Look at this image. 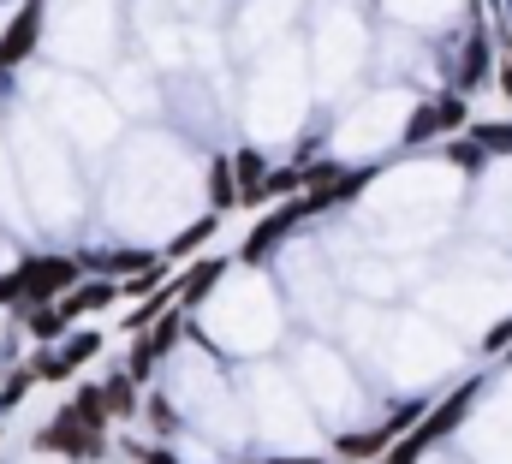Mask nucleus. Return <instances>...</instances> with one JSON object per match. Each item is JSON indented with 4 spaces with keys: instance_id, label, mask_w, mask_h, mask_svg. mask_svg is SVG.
<instances>
[{
    "instance_id": "3",
    "label": "nucleus",
    "mask_w": 512,
    "mask_h": 464,
    "mask_svg": "<svg viewBox=\"0 0 512 464\" xmlns=\"http://www.w3.org/2000/svg\"><path fill=\"white\" fill-rule=\"evenodd\" d=\"M453 125H465V96H447V102L423 108V114L405 125V143H423V137H435V131H453Z\"/></svg>"
},
{
    "instance_id": "15",
    "label": "nucleus",
    "mask_w": 512,
    "mask_h": 464,
    "mask_svg": "<svg viewBox=\"0 0 512 464\" xmlns=\"http://www.w3.org/2000/svg\"><path fill=\"white\" fill-rule=\"evenodd\" d=\"M483 149H512V125H477Z\"/></svg>"
},
{
    "instance_id": "13",
    "label": "nucleus",
    "mask_w": 512,
    "mask_h": 464,
    "mask_svg": "<svg viewBox=\"0 0 512 464\" xmlns=\"http://www.w3.org/2000/svg\"><path fill=\"white\" fill-rule=\"evenodd\" d=\"M143 411H149V423H155L161 435H167V429H179V417H173V405H167V399H149Z\"/></svg>"
},
{
    "instance_id": "8",
    "label": "nucleus",
    "mask_w": 512,
    "mask_h": 464,
    "mask_svg": "<svg viewBox=\"0 0 512 464\" xmlns=\"http://www.w3.org/2000/svg\"><path fill=\"white\" fill-rule=\"evenodd\" d=\"M221 268H227V262H197V268L185 274V286H179V298H185V304H197V298H203V292H209V286L221 280Z\"/></svg>"
},
{
    "instance_id": "16",
    "label": "nucleus",
    "mask_w": 512,
    "mask_h": 464,
    "mask_svg": "<svg viewBox=\"0 0 512 464\" xmlns=\"http://www.w3.org/2000/svg\"><path fill=\"white\" fill-rule=\"evenodd\" d=\"M411 423H417V405H399V411L387 417L382 429H387V435H399V429H411Z\"/></svg>"
},
{
    "instance_id": "6",
    "label": "nucleus",
    "mask_w": 512,
    "mask_h": 464,
    "mask_svg": "<svg viewBox=\"0 0 512 464\" xmlns=\"http://www.w3.org/2000/svg\"><path fill=\"white\" fill-rule=\"evenodd\" d=\"M24 328H30L36 340H60V334L72 328V316H66V310H54V304H42L36 316H24Z\"/></svg>"
},
{
    "instance_id": "1",
    "label": "nucleus",
    "mask_w": 512,
    "mask_h": 464,
    "mask_svg": "<svg viewBox=\"0 0 512 464\" xmlns=\"http://www.w3.org/2000/svg\"><path fill=\"white\" fill-rule=\"evenodd\" d=\"M78 280V268L66 262V256H36V262H24L18 268V286H24V298H48V292H66Z\"/></svg>"
},
{
    "instance_id": "12",
    "label": "nucleus",
    "mask_w": 512,
    "mask_h": 464,
    "mask_svg": "<svg viewBox=\"0 0 512 464\" xmlns=\"http://www.w3.org/2000/svg\"><path fill=\"white\" fill-rule=\"evenodd\" d=\"M108 405L114 417H131V375H108Z\"/></svg>"
},
{
    "instance_id": "17",
    "label": "nucleus",
    "mask_w": 512,
    "mask_h": 464,
    "mask_svg": "<svg viewBox=\"0 0 512 464\" xmlns=\"http://www.w3.org/2000/svg\"><path fill=\"white\" fill-rule=\"evenodd\" d=\"M507 340H512V322H501V328L489 334V351H495V346H507Z\"/></svg>"
},
{
    "instance_id": "10",
    "label": "nucleus",
    "mask_w": 512,
    "mask_h": 464,
    "mask_svg": "<svg viewBox=\"0 0 512 464\" xmlns=\"http://www.w3.org/2000/svg\"><path fill=\"white\" fill-rule=\"evenodd\" d=\"M108 298H114V292H108V286H84V292H78V298H66V304H60V310H66V316H84V310H102V304H108Z\"/></svg>"
},
{
    "instance_id": "9",
    "label": "nucleus",
    "mask_w": 512,
    "mask_h": 464,
    "mask_svg": "<svg viewBox=\"0 0 512 464\" xmlns=\"http://www.w3.org/2000/svg\"><path fill=\"white\" fill-rule=\"evenodd\" d=\"M233 173H239V167H227V161H221V167H209V179H215V203H221V209H227V203H239V197H245V191H239V185H233Z\"/></svg>"
},
{
    "instance_id": "11",
    "label": "nucleus",
    "mask_w": 512,
    "mask_h": 464,
    "mask_svg": "<svg viewBox=\"0 0 512 464\" xmlns=\"http://www.w3.org/2000/svg\"><path fill=\"white\" fill-rule=\"evenodd\" d=\"M376 447H387V429H376V435H346V441H340L346 459H364V453H376Z\"/></svg>"
},
{
    "instance_id": "5",
    "label": "nucleus",
    "mask_w": 512,
    "mask_h": 464,
    "mask_svg": "<svg viewBox=\"0 0 512 464\" xmlns=\"http://www.w3.org/2000/svg\"><path fill=\"white\" fill-rule=\"evenodd\" d=\"M483 78H489V36L477 30L471 48H465V66H459V90H477Z\"/></svg>"
},
{
    "instance_id": "7",
    "label": "nucleus",
    "mask_w": 512,
    "mask_h": 464,
    "mask_svg": "<svg viewBox=\"0 0 512 464\" xmlns=\"http://www.w3.org/2000/svg\"><path fill=\"white\" fill-rule=\"evenodd\" d=\"M233 167H239V191H245V197L256 203V197L268 191V161H262V155H239Z\"/></svg>"
},
{
    "instance_id": "2",
    "label": "nucleus",
    "mask_w": 512,
    "mask_h": 464,
    "mask_svg": "<svg viewBox=\"0 0 512 464\" xmlns=\"http://www.w3.org/2000/svg\"><path fill=\"white\" fill-rule=\"evenodd\" d=\"M36 30H42V0H24V12L12 18V30H6V42H0V60L18 66V60L36 48Z\"/></svg>"
},
{
    "instance_id": "18",
    "label": "nucleus",
    "mask_w": 512,
    "mask_h": 464,
    "mask_svg": "<svg viewBox=\"0 0 512 464\" xmlns=\"http://www.w3.org/2000/svg\"><path fill=\"white\" fill-rule=\"evenodd\" d=\"M143 464H173L167 453H143Z\"/></svg>"
},
{
    "instance_id": "14",
    "label": "nucleus",
    "mask_w": 512,
    "mask_h": 464,
    "mask_svg": "<svg viewBox=\"0 0 512 464\" xmlns=\"http://www.w3.org/2000/svg\"><path fill=\"white\" fill-rule=\"evenodd\" d=\"M209 232H215V221H197V227L185 232V238H173V256H185V250H197V244H203Z\"/></svg>"
},
{
    "instance_id": "4",
    "label": "nucleus",
    "mask_w": 512,
    "mask_h": 464,
    "mask_svg": "<svg viewBox=\"0 0 512 464\" xmlns=\"http://www.w3.org/2000/svg\"><path fill=\"white\" fill-rule=\"evenodd\" d=\"M304 209H310V203H304ZM304 209H298V203H286V209H274V221H268L262 232H251V244H245V256H268V250H274V244H280L286 232H292L298 221H304Z\"/></svg>"
}]
</instances>
